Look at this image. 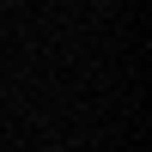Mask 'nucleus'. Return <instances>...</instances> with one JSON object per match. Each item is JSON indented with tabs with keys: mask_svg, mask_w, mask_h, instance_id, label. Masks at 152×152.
Here are the masks:
<instances>
[]
</instances>
